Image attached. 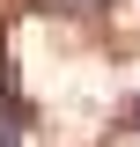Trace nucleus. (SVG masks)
I'll return each instance as SVG.
<instances>
[{"label":"nucleus","instance_id":"1","mask_svg":"<svg viewBox=\"0 0 140 147\" xmlns=\"http://www.w3.org/2000/svg\"><path fill=\"white\" fill-rule=\"evenodd\" d=\"M0 147H15V125H7V118H0Z\"/></svg>","mask_w":140,"mask_h":147}]
</instances>
